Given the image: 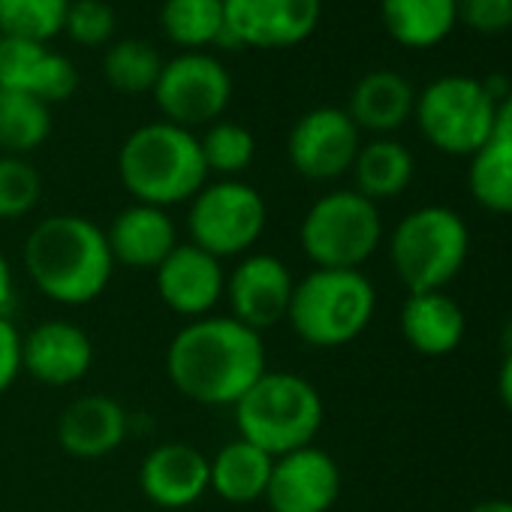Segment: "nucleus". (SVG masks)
<instances>
[{"instance_id":"f257e3e1","label":"nucleus","mask_w":512,"mask_h":512,"mask_svg":"<svg viewBox=\"0 0 512 512\" xmlns=\"http://www.w3.org/2000/svg\"><path fill=\"white\" fill-rule=\"evenodd\" d=\"M166 377L178 395L202 407H235L269 371L266 341L229 314L187 320L166 347Z\"/></svg>"},{"instance_id":"f03ea898","label":"nucleus","mask_w":512,"mask_h":512,"mask_svg":"<svg viewBox=\"0 0 512 512\" xmlns=\"http://www.w3.org/2000/svg\"><path fill=\"white\" fill-rule=\"evenodd\" d=\"M22 263L34 290L61 308L97 302L115 275L106 229L85 214L37 220L25 238Z\"/></svg>"},{"instance_id":"7ed1b4c3","label":"nucleus","mask_w":512,"mask_h":512,"mask_svg":"<svg viewBox=\"0 0 512 512\" xmlns=\"http://www.w3.org/2000/svg\"><path fill=\"white\" fill-rule=\"evenodd\" d=\"M118 178L133 202L166 211L190 202L208 181L199 136L163 118L136 127L121 142Z\"/></svg>"},{"instance_id":"20e7f679","label":"nucleus","mask_w":512,"mask_h":512,"mask_svg":"<svg viewBox=\"0 0 512 512\" xmlns=\"http://www.w3.org/2000/svg\"><path fill=\"white\" fill-rule=\"evenodd\" d=\"M238 437L272 458L311 446L326 422L320 389L293 371H266L232 407Z\"/></svg>"},{"instance_id":"39448f33","label":"nucleus","mask_w":512,"mask_h":512,"mask_svg":"<svg viewBox=\"0 0 512 512\" xmlns=\"http://www.w3.org/2000/svg\"><path fill=\"white\" fill-rule=\"evenodd\" d=\"M377 314V290L362 269H311L296 281L287 320L293 335L317 350L353 344Z\"/></svg>"},{"instance_id":"423d86ee","label":"nucleus","mask_w":512,"mask_h":512,"mask_svg":"<svg viewBox=\"0 0 512 512\" xmlns=\"http://www.w3.org/2000/svg\"><path fill=\"white\" fill-rule=\"evenodd\" d=\"M386 247L407 293H437L461 275L470 256V229L458 211L422 205L395 223Z\"/></svg>"},{"instance_id":"0eeeda50","label":"nucleus","mask_w":512,"mask_h":512,"mask_svg":"<svg viewBox=\"0 0 512 512\" xmlns=\"http://www.w3.org/2000/svg\"><path fill=\"white\" fill-rule=\"evenodd\" d=\"M299 244L314 269H362L383 244L380 205L353 187L329 190L305 211Z\"/></svg>"},{"instance_id":"6e6552de","label":"nucleus","mask_w":512,"mask_h":512,"mask_svg":"<svg viewBox=\"0 0 512 512\" xmlns=\"http://www.w3.org/2000/svg\"><path fill=\"white\" fill-rule=\"evenodd\" d=\"M266 226V196L241 178L205 181L187 202V241L217 260H238L256 250Z\"/></svg>"},{"instance_id":"1a4fd4ad","label":"nucleus","mask_w":512,"mask_h":512,"mask_svg":"<svg viewBox=\"0 0 512 512\" xmlns=\"http://www.w3.org/2000/svg\"><path fill=\"white\" fill-rule=\"evenodd\" d=\"M494 109L482 79L473 76H440L416 94L413 118L443 154L470 157L494 136Z\"/></svg>"},{"instance_id":"9d476101","label":"nucleus","mask_w":512,"mask_h":512,"mask_svg":"<svg viewBox=\"0 0 512 512\" xmlns=\"http://www.w3.org/2000/svg\"><path fill=\"white\" fill-rule=\"evenodd\" d=\"M151 97L163 121L196 133L223 118L232 100V76L211 52H178L163 61Z\"/></svg>"},{"instance_id":"9b49d317","label":"nucleus","mask_w":512,"mask_h":512,"mask_svg":"<svg viewBox=\"0 0 512 512\" xmlns=\"http://www.w3.org/2000/svg\"><path fill=\"white\" fill-rule=\"evenodd\" d=\"M293 287L296 278L281 256L250 250L238 256L232 269H226V314L263 335L287 320Z\"/></svg>"},{"instance_id":"f8f14e48","label":"nucleus","mask_w":512,"mask_h":512,"mask_svg":"<svg viewBox=\"0 0 512 512\" xmlns=\"http://www.w3.org/2000/svg\"><path fill=\"white\" fill-rule=\"evenodd\" d=\"M362 148V130L353 124L347 109L317 106L308 109L287 133L290 166L317 184L350 175L353 160Z\"/></svg>"},{"instance_id":"ddd939ff","label":"nucleus","mask_w":512,"mask_h":512,"mask_svg":"<svg viewBox=\"0 0 512 512\" xmlns=\"http://www.w3.org/2000/svg\"><path fill=\"white\" fill-rule=\"evenodd\" d=\"M341 485L344 476L335 455L311 443L275 458L263 500L272 512H332Z\"/></svg>"},{"instance_id":"4468645a","label":"nucleus","mask_w":512,"mask_h":512,"mask_svg":"<svg viewBox=\"0 0 512 512\" xmlns=\"http://www.w3.org/2000/svg\"><path fill=\"white\" fill-rule=\"evenodd\" d=\"M223 13L241 49H293L317 31L323 0H223Z\"/></svg>"},{"instance_id":"2eb2a0df","label":"nucleus","mask_w":512,"mask_h":512,"mask_svg":"<svg viewBox=\"0 0 512 512\" xmlns=\"http://www.w3.org/2000/svg\"><path fill=\"white\" fill-rule=\"evenodd\" d=\"M157 299L184 320H199L217 314L226 290V269L223 260L208 250L178 241V247L151 272Z\"/></svg>"},{"instance_id":"dca6fc26","label":"nucleus","mask_w":512,"mask_h":512,"mask_svg":"<svg viewBox=\"0 0 512 512\" xmlns=\"http://www.w3.org/2000/svg\"><path fill=\"white\" fill-rule=\"evenodd\" d=\"M94 368V341L73 320H43L22 332V374L49 389L82 383Z\"/></svg>"},{"instance_id":"f3484780","label":"nucleus","mask_w":512,"mask_h":512,"mask_svg":"<svg viewBox=\"0 0 512 512\" xmlns=\"http://www.w3.org/2000/svg\"><path fill=\"white\" fill-rule=\"evenodd\" d=\"M0 88L22 91L55 106L79 91V70L49 43L0 40Z\"/></svg>"},{"instance_id":"a211bd4d","label":"nucleus","mask_w":512,"mask_h":512,"mask_svg":"<svg viewBox=\"0 0 512 512\" xmlns=\"http://www.w3.org/2000/svg\"><path fill=\"white\" fill-rule=\"evenodd\" d=\"M139 491L160 509H187L208 494V455L190 443H157L139 464Z\"/></svg>"},{"instance_id":"6ab92c4d","label":"nucleus","mask_w":512,"mask_h":512,"mask_svg":"<svg viewBox=\"0 0 512 512\" xmlns=\"http://www.w3.org/2000/svg\"><path fill=\"white\" fill-rule=\"evenodd\" d=\"M130 437V413L112 395H79L58 419V443L70 458L100 461Z\"/></svg>"},{"instance_id":"aec40b11","label":"nucleus","mask_w":512,"mask_h":512,"mask_svg":"<svg viewBox=\"0 0 512 512\" xmlns=\"http://www.w3.org/2000/svg\"><path fill=\"white\" fill-rule=\"evenodd\" d=\"M115 266L130 272H154L178 247V226L166 208L130 202L106 226Z\"/></svg>"},{"instance_id":"412c9836","label":"nucleus","mask_w":512,"mask_h":512,"mask_svg":"<svg viewBox=\"0 0 512 512\" xmlns=\"http://www.w3.org/2000/svg\"><path fill=\"white\" fill-rule=\"evenodd\" d=\"M398 326H401L407 347L416 350L419 356H431V359L455 353L467 332L461 305L443 290L410 293L401 308Z\"/></svg>"},{"instance_id":"4be33fe9","label":"nucleus","mask_w":512,"mask_h":512,"mask_svg":"<svg viewBox=\"0 0 512 512\" xmlns=\"http://www.w3.org/2000/svg\"><path fill=\"white\" fill-rule=\"evenodd\" d=\"M413 106L416 91L410 79L395 70H374L353 85L347 115L362 133L389 136L413 118Z\"/></svg>"},{"instance_id":"5701e85b","label":"nucleus","mask_w":512,"mask_h":512,"mask_svg":"<svg viewBox=\"0 0 512 512\" xmlns=\"http://www.w3.org/2000/svg\"><path fill=\"white\" fill-rule=\"evenodd\" d=\"M275 458L244 437L229 440L208 458V491L226 503L263 500Z\"/></svg>"},{"instance_id":"b1692460","label":"nucleus","mask_w":512,"mask_h":512,"mask_svg":"<svg viewBox=\"0 0 512 512\" xmlns=\"http://www.w3.org/2000/svg\"><path fill=\"white\" fill-rule=\"evenodd\" d=\"M350 175H353V190L380 205L386 199L401 196L410 187L416 175V160L404 142L392 136H374L362 142Z\"/></svg>"},{"instance_id":"393cba45","label":"nucleus","mask_w":512,"mask_h":512,"mask_svg":"<svg viewBox=\"0 0 512 512\" xmlns=\"http://www.w3.org/2000/svg\"><path fill=\"white\" fill-rule=\"evenodd\" d=\"M386 34L404 49H434L458 25V0H380Z\"/></svg>"},{"instance_id":"a878e982","label":"nucleus","mask_w":512,"mask_h":512,"mask_svg":"<svg viewBox=\"0 0 512 512\" xmlns=\"http://www.w3.org/2000/svg\"><path fill=\"white\" fill-rule=\"evenodd\" d=\"M52 106L43 100L0 88V154L28 157L52 136Z\"/></svg>"},{"instance_id":"bb28decb","label":"nucleus","mask_w":512,"mask_h":512,"mask_svg":"<svg viewBox=\"0 0 512 512\" xmlns=\"http://www.w3.org/2000/svg\"><path fill=\"white\" fill-rule=\"evenodd\" d=\"M160 31L181 52H205L226 31L223 0H163Z\"/></svg>"},{"instance_id":"cd10ccee","label":"nucleus","mask_w":512,"mask_h":512,"mask_svg":"<svg viewBox=\"0 0 512 512\" xmlns=\"http://www.w3.org/2000/svg\"><path fill=\"white\" fill-rule=\"evenodd\" d=\"M467 187L485 211L512 214V145L491 136L479 151H473Z\"/></svg>"},{"instance_id":"c85d7f7f","label":"nucleus","mask_w":512,"mask_h":512,"mask_svg":"<svg viewBox=\"0 0 512 512\" xmlns=\"http://www.w3.org/2000/svg\"><path fill=\"white\" fill-rule=\"evenodd\" d=\"M163 70V58L142 40H112L103 58V76L118 94H151Z\"/></svg>"},{"instance_id":"c756f323","label":"nucleus","mask_w":512,"mask_h":512,"mask_svg":"<svg viewBox=\"0 0 512 512\" xmlns=\"http://www.w3.org/2000/svg\"><path fill=\"white\" fill-rule=\"evenodd\" d=\"M70 0H0V40L52 43L64 34Z\"/></svg>"},{"instance_id":"7c9ffc66","label":"nucleus","mask_w":512,"mask_h":512,"mask_svg":"<svg viewBox=\"0 0 512 512\" xmlns=\"http://www.w3.org/2000/svg\"><path fill=\"white\" fill-rule=\"evenodd\" d=\"M199 151H202L208 175L238 178L241 172L250 169V163L256 157V139L244 124L220 118L202 130Z\"/></svg>"},{"instance_id":"2f4dec72","label":"nucleus","mask_w":512,"mask_h":512,"mask_svg":"<svg viewBox=\"0 0 512 512\" xmlns=\"http://www.w3.org/2000/svg\"><path fill=\"white\" fill-rule=\"evenodd\" d=\"M43 199L40 169L28 157L0 154V220H22Z\"/></svg>"},{"instance_id":"473e14b6","label":"nucleus","mask_w":512,"mask_h":512,"mask_svg":"<svg viewBox=\"0 0 512 512\" xmlns=\"http://www.w3.org/2000/svg\"><path fill=\"white\" fill-rule=\"evenodd\" d=\"M118 16L106 0H70L64 34L85 49H100L115 40Z\"/></svg>"},{"instance_id":"72a5a7b5","label":"nucleus","mask_w":512,"mask_h":512,"mask_svg":"<svg viewBox=\"0 0 512 512\" xmlns=\"http://www.w3.org/2000/svg\"><path fill=\"white\" fill-rule=\"evenodd\" d=\"M458 22L479 34H503L512 28V0H458Z\"/></svg>"},{"instance_id":"f704fd0d","label":"nucleus","mask_w":512,"mask_h":512,"mask_svg":"<svg viewBox=\"0 0 512 512\" xmlns=\"http://www.w3.org/2000/svg\"><path fill=\"white\" fill-rule=\"evenodd\" d=\"M22 377V329L0 314V395H7Z\"/></svg>"},{"instance_id":"c9c22d12","label":"nucleus","mask_w":512,"mask_h":512,"mask_svg":"<svg viewBox=\"0 0 512 512\" xmlns=\"http://www.w3.org/2000/svg\"><path fill=\"white\" fill-rule=\"evenodd\" d=\"M13 302H16V275L4 247H0V314H10Z\"/></svg>"},{"instance_id":"e433bc0d","label":"nucleus","mask_w":512,"mask_h":512,"mask_svg":"<svg viewBox=\"0 0 512 512\" xmlns=\"http://www.w3.org/2000/svg\"><path fill=\"white\" fill-rule=\"evenodd\" d=\"M494 139H503L512 145V88L494 109Z\"/></svg>"},{"instance_id":"4c0bfd02","label":"nucleus","mask_w":512,"mask_h":512,"mask_svg":"<svg viewBox=\"0 0 512 512\" xmlns=\"http://www.w3.org/2000/svg\"><path fill=\"white\" fill-rule=\"evenodd\" d=\"M497 395H500L503 407L512 413V350L503 356V365H500V374H497Z\"/></svg>"},{"instance_id":"58836bf2","label":"nucleus","mask_w":512,"mask_h":512,"mask_svg":"<svg viewBox=\"0 0 512 512\" xmlns=\"http://www.w3.org/2000/svg\"><path fill=\"white\" fill-rule=\"evenodd\" d=\"M467 512H512V500H503V497H491V500H482V503L470 506Z\"/></svg>"},{"instance_id":"ea45409f","label":"nucleus","mask_w":512,"mask_h":512,"mask_svg":"<svg viewBox=\"0 0 512 512\" xmlns=\"http://www.w3.org/2000/svg\"><path fill=\"white\" fill-rule=\"evenodd\" d=\"M503 347H506V353L512 350V320H509L506 329H503Z\"/></svg>"}]
</instances>
